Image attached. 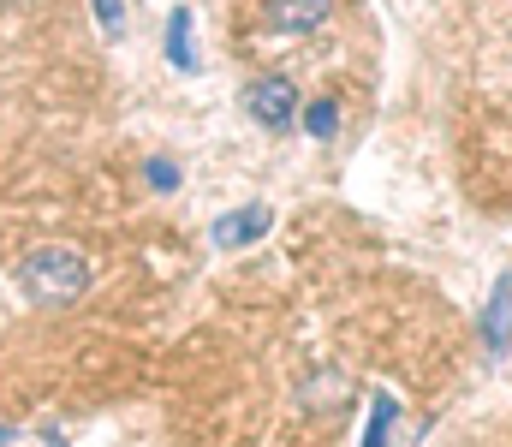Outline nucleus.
<instances>
[{"instance_id": "obj_4", "label": "nucleus", "mask_w": 512, "mask_h": 447, "mask_svg": "<svg viewBox=\"0 0 512 447\" xmlns=\"http://www.w3.org/2000/svg\"><path fill=\"white\" fill-rule=\"evenodd\" d=\"M268 209H239V215H221L215 221V245H245V239H262L268 233Z\"/></svg>"}, {"instance_id": "obj_8", "label": "nucleus", "mask_w": 512, "mask_h": 447, "mask_svg": "<svg viewBox=\"0 0 512 447\" xmlns=\"http://www.w3.org/2000/svg\"><path fill=\"white\" fill-rule=\"evenodd\" d=\"M304 126H310L316 138H334V126H340V108H334V102H310V114H304Z\"/></svg>"}, {"instance_id": "obj_3", "label": "nucleus", "mask_w": 512, "mask_h": 447, "mask_svg": "<svg viewBox=\"0 0 512 447\" xmlns=\"http://www.w3.org/2000/svg\"><path fill=\"white\" fill-rule=\"evenodd\" d=\"M328 12H334V0H268V18L280 24V30H316V24H328Z\"/></svg>"}, {"instance_id": "obj_1", "label": "nucleus", "mask_w": 512, "mask_h": 447, "mask_svg": "<svg viewBox=\"0 0 512 447\" xmlns=\"http://www.w3.org/2000/svg\"><path fill=\"white\" fill-rule=\"evenodd\" d=\"M18 287L36 304H72V298L90 293V263L66 245H36L18 269Z\"/></svg>"}, {"instance_id": "obj_9", "label": "nucleus", "mask_w": 512, "mask_h": 447, "mask_svg": "<svg viewBox=\"0 0 512 447\" xmlns=\"http://www.w3.org/2000/svg\"><path fill=\"white\" fill-rule=\"evenodd\" d=\"M90 6H96V24H102L108 36H120V30H126V6H120V0H90Z\"/></svg>"}, {"instance_id": "obj_10", "label": "nucleus", "mask_w": 512, "mask_h": 447, "mask_svg": "<svg viewBox=\"0 0 512 447\" xmlns=\"http://www.w3.org/2000/svg\"><path fill=\"white\" fill-rule=\"evenodd\" d=\"M149 185H155V191H173V185H179V167H173V161H149Z\"/></svg>"}, {"instance_id": "obj_2", "label": "nucleus", "mask_w": 512, "mask_h": 447, "mask_svg": "<svg viewBox=\"0 0 512 447\" xmlns=\"http://www.w3.org/2000/svg\"><path fill=\"white\" fill-rule=\"evenodd\" d=\"M245 114L256 126H268V132H286L292 114H298V84L292 78H256V84H245Z\"/></svg>"}, {"instance_id": "obj_6", "label": "nucleus", "mask_w": 512, "mask_h": 447, "mask_svg": "<svg viewBox=\"0 0 512 447\" xmlns=\"http://www.w3.org/2000/svg\"><path fill=\"white\" fill-rule=\"evenodd\" d=\"M167 54H173V66H179V72H191V66H197V60H191V12H185V6L167 18Z\"/></svg>"}, {"instance_id": "obj_7", "label": "nucleus", "mask_w": 512, "mask_h": 447, "mask_svg": "<svg viewBox=\"0 0 512 447\" xmlns=\"http://www.w3.org/2000/svg\"><path fill=\"white\" fill-rule=\"evenodd\" d=\"M393 418H399V406H393V400H376V412H370V436H364V447H387V430H393Z\"/></svg>"}, {"instance_id": "obj_5", "label": "nucleus", "mask_w": 512, "mask_h": 447, "mask_svg": "<svg viewBox=\"0 0 512 447\" xmlns=\"http://www.w3.org/2000/svg\"><path fill=\"white\" fill-rule=\"evenodd\" d=\"M507 316H512V281H501V287H495V298H489V322H483L489 352H507Z\"/></svg>"}]
</instances>
